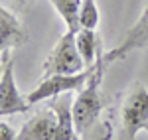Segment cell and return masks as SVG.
<instances>
[{
    "instance_id": "cell-1",
    "label": "cell",
    "mask_w": 148,
    "mask_h": 140,
    "mask_svg": "<svg viewBox=\"0 0 148 140\" xmlns=\"http://www.w3.org/2000/svg\"><path fill=\"white\" fill-rule=\"evenodd\" d=\"M79 138L73 124V101L69 95L57 97L53 103L34 117H30L20 128L16 140H75Z\"/></svg>"
},
{
    "instance_id": "cell-2",
    "label": "cell",
    "mask_w": 148,
    "mask_h": 140,
    "mask_svg": "<svg viewBox=\"0 0 148 140\" xmlns=\"http://www.w3.org/2000/svg\"><path fill=\"white\" fill-rule=\"evenodd\" d=\"M105 63H103V51L97 63L91 67V77L87 85L81 89L75 101H73V124L75 132L81 140H109L105 134H101V111L103 101L99 93V85L103 81L105 73Z\"/></svg>"
},
{
    "instance_id": "cell-3",
    "label": "cell",
    "mask_w": 148,
    "mask_h": 140,
    "mask_svg": "<svg viewBox=\"0 0 148 140\" xmlns=\"http://www.w3.org/2000/svg\"><path fill=\"white\" fill-rule=\"evenodd\" d=\"M140 130H148V89L142 83H134L121 107L119 140H134Z\"/></svg>"
},
{
    "instance_id": "cell-4",
    "label": "cell",
    "mask_w": 148,
    "mask_h": 140,
    "mask_svg": "<svg viewBox=\"0 0 148 140\" xmlns=\"http://www.w3.org/2000/svg\"><path fill=\"white\" fill-rule=\"evenodd\" d=\"M85 67L87 65H85L79 49H77L75 32L67 30L59 38V42L51 49V53L47 55L46 63L42 67V73H44V77H51V75H77V73H83Z\"/></svg>"
},
{
    "instance_id": "cell-5",
    "label": "cell",
    "mask_w": 148,
    "mask_h": 140,
    "mask_svg": "<svg viewBox=\"0 0 148 140\" xmlns=\"http://www.w3.org/2000/svg\"><path fill=\"white\" fill-rule=\"evenodd\" d=\"M89 77H91V67L85 69L83 73H77V75H51V77H44V81L40 83L34 91H30L26 99H28L30 105H38L42 101L57 99V97H63V95L73 93V91L79 93L81 89L87 85Z\"/></svg>"
},
{
    "instance_id": "cell-6",
    "label": "cell",
    "mask_w": 148,
    "mask_h": 140,
    "mask_svg": "<svg viewBox=\"0 0 148 140\" xmlns=\"http://www.w3.org/2000/svg\"><path fill=\"white\" fill-rule=\"evenodd\" d=\"M28 99H24L16 81H14V61L10 51H2V75H0V115L10 117L18 113H26L30 109Z\"/></svg>"
},
{
    "instance_id": "cell-7",
    "label": "cell",
    "mask_w": 148,
    "mask_h": 140,
    "mask_svg": "<svg viewBox=\"0 0 148 140\" xmlns=\"http://www.w3.org/2000/svg\"><path fill=\"white\" fill-rule=\"evenodd\" d=\"M138 49H148V0H146V4H144V10L140 14V18L128 30L125 40L114 49L103 53V63H105V67H109L111 63L119 61V59H125L128 53L138 51Z\"/></svg>"
},
{
    "instance_id": "cell-8",
    "label": "cell",
    "mask_w": 148,
    "mask_h": 140,
    "mask_svg": "<svg viewBox=\"0 0 148 140\" xmlns=\"http://www.w3.org/2000/svg\"><path fill=\"white\" fill-rule=\"evenodd\" d=\"M0 42H2V51H12L14 47H20L28 42L26 24L6 6L0 8Z\"/></svg>"
},
{
    "instance_id": "cell-9",
    "label": "cell",
    "mask_w": 148,
    "mask_h": 140,
    "mask_svg": "<svg viewBox=\"0 0 148 140\" xmlns=\"http://www.w3.org/2000/svg\"><path fill=\"white\" fill-rule=\"evenodd\" d=\"M75 42H77V49H79L87 69L93 67L101 55V44H99V38L95 34V30H85V28L79 30L75 34Z\"/></svg>"
},
{
    "instance_id": "cell-10",
    "label": "cell",
    "mask_w": 148,
    "mask_h": 140,
    "mask_svg": "<svg viewBox=\"0 0 148 140\" xmlns=\"http://www.w3.org/2000/svg\"><path fill=\"white\" fill-rule=\"evenodd\" d=\"M49 2H51V6L57 10V14L63 18L67 30L77 34L81 30L79 12H81V2L83 0H49Z\"/></svg>"
},
{
    "instance_id": "cell-11",
    "label": "cell",
    "mask_w": 148,
    "mask_h": 140,
    "mask_svg": "<svg viewBox=\"0 0 148 140\" xmlns=\"http://www.w3.org/2000/svg\"><path fill=\"white\" fill-rule=\"evenodd\" d=\"M79 24L81 30H95L99 24V10L95 0H83L81 2V12H79Z\"/></svg>"
},
{
    "instance_id": "cell-12",
    "label": "cell",
    "mask_w": 148,
    "mask_h": 140,
    "mask_svg": "<svg viewBox=\"0 0 148 140\" xmlns=\"http://www.w3.org/2000/svg\"><path fill=\"white\" fill-rule=\"evenodd\" d=\"M16 132L8 122H0V140H16Z\"/></svg>"
},
{
    "instance_id": "cell-13",
    "label": "cell",
    "mask_w": 148,
    "mask_h": 140,
    "mask_svg": "<svg viewBox=\"0 0 148 140\" xmlns=\"http://www.w3.org/2000/svg\"><path fill=\"white\" fill-rule=\"evenodd\" d=\"M14 2H22V0H14Z\"/></svg>"
},
{
    "instance_id": "cell-14",
    "label": "cell",
    "mask_w": 148,
    "mask_h": 140,
    "mask_svg": "<svg viewBox=\"0 0 148 140\" xmlns=\"http://www.w3.org/2000/svg\"><path fill=\"white\" fill-rule=\"evenodd\" d=\"M75 140H81V138H75Z\"/></svg>"
}]
</instances>
